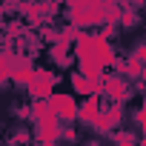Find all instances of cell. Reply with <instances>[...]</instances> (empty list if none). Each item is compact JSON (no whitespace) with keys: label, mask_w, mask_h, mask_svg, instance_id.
<instances>
[{"label":"cell","mask_w":146,"mask_h":146,"mask_svg":"<svg viewBox=\"0 0 146 146\" xmlns=\"http://www.w3.org/2000/svg\"><path fill=\"white\" fill-rule=\"evenodd\" d=\"M37 146H54V143H37Z\"/></svg>","instance_id":"15"},{"label":"cell","mask_w":146,"mask_h":146,"mask_svg":"<svg viewBox=\"0 0 146 146\" xmlns=\"http://www.w3.org/2000/svg\"><path fill=\"white\" fill-rule=\"evenodd\" d=\"M137 135H132V132H115L112 135V143L115 146H137Z\"/></svg>","instance_id":"10"},{"label":"cell","mask_w":146,"mask_h":146,"mask_svg":"<svg viewBox=\"0 0 146 146\" xmlns=\"http://www.w3.org/2000/svg\"><path fill=\"white\" fill-rule=\"evenodd\" d=\"M54 83H57V75H54V72L37 69V75H35V80H32V86H29L26 92L32 95V100H49V98L54 95Z\"/></svg>","instance_id":"2"},{"label":"cell","mask_w":146,"mask_h":146,"mask_svg":"<svg viewBox=\"0 0 146 146\" xmlns=\"http://www.w3.org/2000/svg\"><path fill=\"white\" fill-rule=\"evenodd\" d=\"M49 60L60 69H69V49L63 46H49Z\"/></svg>","instance_id":"9"},{"label":"cell","mask_w":146,"mask_h":146,"mask_svg":"<svg viewBox=\"0 0 146 146\" xmlns=\"http://www.w3.org/2000/svg\"><path fill=\"white\" fill-rule=\"evenodd\" d=\"M103 95L112 100V103H126L129 98H132V83L126 80V78H120V75H106V80H103Z\"/></svg>","instance_id":"4"},{"label":"cell","mask_w":146,"mask_h":146,"mask_svg":"<svg viewBox=\"0 0 146 146\" xmlns=\"http://www.w3.org/2000/svg\"><path fill=\"white\" fill-rule=\"evenodd\" d=\"M140 23H146V20H143L132 6H123V17H120L117 26H120V29H140Z\"/></svg>","instance_id":"8"},{"label":"cell","mask_w":146,"mask_h":146,"mask_svg":"<svg viewBox=\"0 0 146 146\" xmlns=\"http://www.w3.org/2000/svg\"><path fill=\"white\" fill-rule=\"evenodd\" d=\"M120 120H123V106L120 103H109L106 109H100V115H98V120H95V132L98 135H115V129L120 126Z\"/></svg>","instance_id":"3"},{"label":"cell","mask_w":146,"mask_h":146,"mask_svg":"<svg viewBox=\"0 0 146 146\" xmlns=\"http://www.w3.org/2000/svg\"><path fill=\"white\" fill-rule=\"evenodd\" d=\"M80 146H106V143H103L100 137H86V140H83Z\"/></svg>","instance_id":"14"},{"label":"cell","mask_w":146,"mask_h":146,"mask_svg":"<svg viewBox=\"0 0 146 146\" xmlns=\"http://www.w3.org/2000/svg\"><path fill=\"white\" fill-rule=\"evenodd\" d=\"M35 75H37V69L32 66V57L29 54H17V63H15V72H12V83L29 89L32 80H35Z\"/></svg>","instance_id":"6"},{"label":"cell","mask_w":146,"mask_h":146,"mask_svg":"<svg viewBox=\"0 0 146 146\" xmlns=\"http://www.w3.org/2000/svg\"><path fill=\"white\" fill-rule=\"evenodd\" d=\"M60 140H66V143H78V132L72 129V126H63V137Z\"/></svg>","instance_id":"13"},{"label":"cell","mask_w":146,"mask_h":146,"mask_svg":"<svg viewBox=\"0 0 146 146\" xmlns=\"http://www.w3.org/2000/svg\"><path fill=\"white\" fill-rule=\"evenodd\" d=\"M98 115H100V103H98V98H86V100L80 103L78 123H80V126H86V129H92V126H95V120H98Z\"/></svg>","instance_id":"7"},{"label":"cell","mask_w":146,"mask_h":146,"mask_svg":"<svg viewBox=\"0 0 146 146\" xmlns=\"http://www.w3.org/2000/svg\"><path fill=\"white\" fill-rule=\"evenodd\" d=\"M69 26L75 29H89L106 23V3H69L66 6Z\"/></svg>","instance_id":"1"},{"label":"cell","mask_w":146,"mask_h":146,"mask_svg":"<svg viewBox=\"0 0 146 146\" xmlns=\"http://www.w3.org/2000/svg\"><path fill=\"white\" fill-rule=\"evenodd\" d=\"M132 57H135L137 63H143V66H146V37L135 43V49H132Z\"/></svg>","instance_id":"12"},{"label":"cell","mask_w":146,"mask_h":146,"mask_svg":"<svg viewBox=\"0 0 146 146\" xmlns=\"http://www.w3.org/2000/svg\"><path fill=\"white\" fill-rule=\"evenodd\" d=\"M9 143H12V146H26V143H29V132H26L23 126H17V129L12 132V140H9Z\"/></svg>","instance_id":"11"},{"label":"cell","mask_w":146,"mask_h":146,"mask_svg":"<svg viewBox=\"0 0 146 146\" xmlns=\"http://www.w3.org/2000/svg\"><path fill=\"white\" fill-rule=\"evenodd\" d=\"M49 109H52L60 120H78V115H80V106L75 103V98H72V95H63V92H54V95L49 98Z\"/></svg>","instance_id":"5"}]
</instances>
